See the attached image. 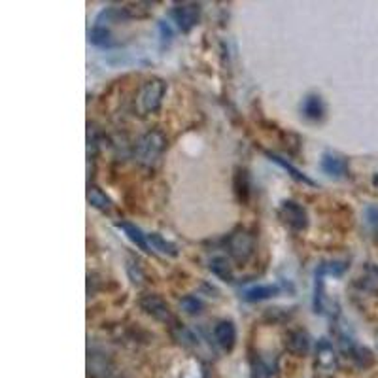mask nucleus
Instances as JSON below:
<instances>
[{"mask_svg": "<svg viewBox=\"0 0 378 378\" xmlns=\"http://www.w3.org/2000/svg\"><path fill=\"white\" fill-rule=\"evenodd\" d=\"M167 146L165 135L159 131H150L144 136H141V141L136 142L135 146V159L142 167H153Z\"/></svg>", "mask_w": 378, "mask_h": 378, "instance_id": "nucleus-1", "label": "nucleus"}, {"mask_svg": "<svg viewBox=\"0 0 378 378\" xmlns=\"http://www.w3.org/2000/svg\"><path fill=\"white\" fill-rule=\"evenodd\" d=\"M165 93H167V83L161 78H153V80L146 81L141 87L138 95H136V110H138V113H142V116L155 113L157 110L161 108Z\"/></svg>", "mask_w": 378, "mask_h": 378, "instance_id": "nucleus-2", "label": "nucleus"}, {"mask_svg": "<svg viewBox=\"0 0 378 378\" xmlns=\"http://www.w3.org/2000/svg\"><path fill=\"white\" fill-rule=\"evenodd\" d=\"M225 246L233 260L238 261V263H246L255 252V238L244 227H238L227 237Z\"/></svg>", "mask_w": 378, "mask_h": 378, "instance_id": "nucleus-3", "label": "nucleus"}, {"mask_svg": "<svg viewBox=\"0 0 378 378\" xmlns=\"http://www.w3.org/2000/svg\"><path fill=\"white\" fill-rule=\"evenodd\" d=\"M337 344H339L340 352L344 354L346 357H350V362H354L357 367H371L374 363L373 352L365 348V346L357 344L356 340L352 339L346 331L337 330Z\"/></svg>", "mask_w": 378, "mask_h": 378, "instance_id": "nucleus-4", "label": "nucleus"}, {"mask_svg": "<svg viewBox=\"0 0 378 378\" xmlns=\"http://www.w3.org/2000/svg\"><path fill=\"white\" fill-rule=\"evenodd\" d=\"M141 308L148 316H151L157 322H161V324H176V318H174L173 310L167 305V301L163 297H159L157 293H144L138 301Z\"/></svg>", "mask_w": 378, "mask_h": 378, "instance_id": "nucleus-5", "label": "nucleus"}, {"mask_svg": "<svg viewBox=\"0 0 378 378\" xmlns=\"http://www.w3.org/2000/svg\"><path fill=\"white\" fill-rule=\"evenodd\" d=\"M278 218L284 225H287L293 231H305L308 227V214L299 203L295 200H282L278 206Z\"/></svg>", "mask_w": 378, "mask_h": 378, "instance_id": "nucleus-6", "label": "nucleus"}, {"mask_svg": "<svg viewBox=\"0 0 378 378\" xmlns=\"http://www.w3.org/2000/svg\"><path fill=\"white\" fill-rule=\"evenodd\" d=\"M173 19L176 21L184 33H189L191 29L197 25L200 17V4H195V2H184V4H176L173 8Z\"/></svg>", "mask_w": 378, "mask_h": 378, "instance_id": "nucleus-7", "label": "nucleus"}, {"mask_svg": "<svg viewBox=\"0 0 378 378\" xmlns=\"http://www.w3.org/2000/svg\"><path fill=\"white\" fill-rule=\"evenodd\" d=\"M316 365L324 371H335L339 367V356H337L335 346L331 344V340H318V344H316Z\"/></svg>", "mask_w": 378, "mask_h": 378, "instance_id": "nucleus-8", "label": "nucleus"}, {"mask_svg": "<svg viewBox=\"0 0 378 378\" xmlns=\"http://www.w3.org/2000/svg\"><path fill=\"white\" fill-rule=\"evenodd\" d=\"M320 167L331 178H346L350 174L348 161L342 155H337V153H324L320 159Z\"/></svg>", "mask_w": 378, "mask_h": 378, "instance_id": "nucleus-9", "label": "nucleus"}, {"mask_svg": "<svg viewBox=\"0 0 378 378\" xmlns=\"http://www.w3.org/2000/svg\"><path fill=\"white\" fill-rule=\"evenodd\" d=\"M214 339H216L218 346L225 352H233L235 344H237V327L231 320H222L214 325Z\"/></svg>", "mask_w": 378, "mask_h": 378, "instance_id": "nucleus-10", "label": "nucleus"}, {"mask_svg": "<svg viewBox=\"0 0 378 378\" xmlns=\"http://www.w3.org/2000/svg\"><path fill=\"white\" fill-rule=\"evenodd\" d=\"M310 344H312V340H310V335H308L307 331L293 330L287 333L286 350L290 352V354H293V356H297V357L308 356V352H310Z\"/></svg>", "mask_w": 378, "mask_h": 378, "instance_id": "nucleus-11", "label": "nucleus"}, {"mask_svg": "<svg viewBox=\"0 0 378 378\" xmlns=\"http://www.w3.org/2000/svg\"><path fill=\"white\" fill-rule=\"evenodd\" d=\"M301 113L308 121H322L325 118V103L324 98L316 95V93H310L307 97L302 98L301 104Z\"/></svg>", "mask_w": 378, "mask_h": 378, "instance_id": "nucleus-12", "label": "nucleus"}, {"mask_svg": "<svg viewBox=\"0 0 378 378\" xmlns=\"http://www.w3.org/2000/svg\"><path fill=\"white\" fill-rule=\"evenodd\" d=\"M233 189H235V197L240 205H248L250 195H252V184H250V176L246 168L238 167L233 176Z\"/></svg>", "mask_w": 378, "mask_h": 378, "instance_id": "nucleus-13", "label": "nucleus"}, {"mask_svg": "<svg viewBox=\"0 0 378 378\" xmlns=\"http://www.w3.org/2000/svg\"><path fill=\"white\" fill-rule=\"evenodd\" d=\"M280 293V286L278 284H260L246 290L242 293V299L248 302H257V301H267V299L276 297Z\"/></svg>", "mask_w": 378, "mask_h": 378, "instance_id": "nucleus-14", "label": "nucleus"}, {"mask_svg": "<svg viewBox=\"0 0 378 378\" xmlns=\"http://www.w3.org/2000/svg\"><path fill=\"white\" fill-rule=\"evenodd\" d=\"M116 227H118L119 231H123L131 242L135 244V246H138L142 252H146V254H151V252H153V250L150 248V244H148V235H144L136 225H133V223L129 222H118L116 223Z\"/></svg>", "mask_w": 378, "mask_h": 378, "instance_id": "nucleus-15", "label": "nucleus"}, {"mask_svg": "<svg viewBox=\"0 0 378 378\" xmlns=\"http://www.w3.org/2000/svg\"><path fill=\"white\" fill-rule=\"evenodd\" d=\"M267 157H269V159H270V161H272V163H276V165H278V167L284 168V170H286V173L290 174V176H292L293 180H295V182H299V184H305V185H316V182H314L312 178H308L307 174L301 173V170H299L297 167H293L292 163L286 161V159H284V157L276 155V153H272V151H267Z\"/></svg>", "mask_w": 378, "mask_h": 378, "instance_id": "nucleus-16", "label": "nucleus"}, {"mask_svg": "<svg viewBox=\"0 0 378 378\" xmlns=\"http://www.w3.org/2000/svg\"><path fill=\"white\" fill-rule=\"evenodd\" d=\"M87 367H89V374L93 378H106L110 374V371H112L108 357L104 356V354H97V352H89Z\"/></svg>", "mask_w": 378, "mask_h": 378, "instance_id": "nucleus-17", "label": "nucleus"}, {"mask_svg": "<svg viewBox=\"0 0 378 378\" xmlns=\"http://www.w3.org/2000/svg\"><path fill=\"white\" fill-rule=\"evenodd\" d=\"M89 42L97 48L104 49H112L116 46H119L118 40H113L112 33H110L108 27H101V25H95V27L89 31Z\"/></svg>", "mask_w": 378, "mask_h": 378, "instance_id": "nucleus-18", "label": "nucleus"}, {"mask_svg": "<svg viewBox=\"0 0 378 378\" xmlns=\"http://www.w3.org/2000/svg\"><path fill=\"white\" fill-rule=\"evenodd\" d=\"M148 244L153 252H159L163 255H168V257H176L178 255V246L167 238H163L159 233H150L148 235Z\"/></svg>", "mask_w": 378, "mask_h": 378, "instance_id": "nucleus-19", "label": "nucleus"}, {"mask_svg": "<svg viewBox=\"0 0 378 378\" xmlns=\"http://www.w3.org/2000/svg\"><path fill=\"white\" fill-rule=\"evenodd\" d=\"M87 200H89V205H91L93 208H97V210H112V200H110V197L95 184H89V188H87Z\"/></svg>", "mask_w": 378, "mask_h": 378, "instance_id": "nucleus-20", "label": "nucleus"}, {"mask_svg": "<svg viewBox=\"0 0 378 378\" xmlns=\"http://www.w3.org/2000/svg\"><path fill=\"white\" fill-rule=\"evenodd\" d=\"M210 270H212V275L218 276L220 280H223V282H233V280H235V276H233L231 265H229V261H227L225 257H222V255H218V257H212V260H210Z\"/></svg>", "mask_w": 378, "mask_h": 378, "instance_id": "nucleus-21", "label": "nucleus"}, {"mask_svg": "<svg viewBox=\"0 0 378 378\" xmlns=\"http://www.w3.org/2000/svg\"><path fill=\"white\" fill-rule=\"evenodd\" d=\"M378 284V267H374L373 263H367V267L363 269V276L357 278L356 286L363 287V290H371Z\"/></svg>", "mask_w": 378, "mask_h": 378, "instance_id": "nucleus-22", "label": "nucleus"}, {"mask_svg": "<svg viewBox=\"0 0 378 378\" xmlns=\"http://www.w3.org/2000/svg\"><path fill=\"white\" fill-rule=\"evenodd\" d=\"M348 269V263L346 261H324L322 265H318V272L327 278V276H342Z\"/></svg>", "mask_w": 378, "mask_h": 378, "instance_id": "nucleus-23", "label": "nucleus"}, {"mask_svg": "<svg viewBox=\"0 0 378 378\" xmlns=\"http://www.w3.org/2000/svg\"><path fill=\"white\" fill-rule=\"evenodd\" d=\"M180 308H182L185 314H189V316H197V314L205 310V305H203V301H200L199 297H195V295H185V297H182V301H180Z\"/></svg>", "mask_w": 378, "mask_h": 378, "instance_id": "nucleus-24", "label": "nucleus"}, {"mask_svg": "<svg viewBox=\"0 0 378 378\" xmlns=\"http://www.w3.org/2000/svg\"><path fill=\"white\" fill-rule=\"evenodd\" d=\"M127 275H129V278H131V282H133V284H142V280L146 278V276H144V270H142V267H141V263H138L136 260H133V257H129V260H127Z\"/></svg>", "mask_w": 378, "mask_h": 378, "instance_id": "nucleus-25", "label": "nucleus"}, {"mask_svg": "<svg viewBox=\"0 0 378 378\" xmlns=\"http://www.w3.org/2000/svg\"><path fill=\"white\" fill-rule=\"evenodd\" d=\"M265 318L272 322V324H282V322H287V320L292 318V312H287L284 308H267Z\"/></svg>", "mask_w": 378, "mask_h": 378, "instance_id": "nucleus-26", "label": "nucleus"}, {"mask_svg": "<svg viewBox=\"0 0 378 378\" xmlns=\"http://www.w3.org/2000/svg\"><path fill=\"white\" fill-rule=\"evenodd\" d=\"M365 218H367L369 225H378V206H367Z\"/></svg>", "mask_w": 378, "mask_h": 378, "instance_id": "nucleus-27", "label": "nucleus"}, {"mask_svg": "<svg viewBox=\"0 0 378 378\" xmlns=\"http://www.w3.org/2000/svg\"><path fill=\"white\" fill-rule=\"evenodd\" d=\"M159 29H161V36H163V40H170V36H173V33H170V27H168V25H165V21H161L159 23Z\"/></svg>", "mask_w": 378, "mask_h": 378, "instance_id": "nucleus-28", "label": "nucleus"}, {"mask_svg": "<svg viewBox=\"0 0 378 378\" xmlns=\"http://www.w3.org/2000/svg\"><path fill=\"white\" fill-rule=\"evenodd\" d=\"M373 184H374V185H378V174H377V176H374V180H373Z\"/></svg>", "mask_w": 378, "mask_h": 378, "instance_id": "nucleus-29", "label": "nucleus"}, {"mask_svg": "<svg viewBox=\"0 0 378 378\" xmlns=\"http://www.w3.org/2000/svg\"><path fill=\"white\" fill-rule=\"evenodd\" d=\"M377 242H378V237H377Z\"/></svg>", "mask_w": 378, "mask_h": 378, "instance_id": "nucleus-30", "label": "nucleus"}]
</instances>
